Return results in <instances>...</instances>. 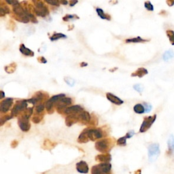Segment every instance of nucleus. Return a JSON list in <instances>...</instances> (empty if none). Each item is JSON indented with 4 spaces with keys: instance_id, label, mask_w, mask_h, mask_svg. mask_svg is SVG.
I'll use <instances>...</instances> for the list:
<instances>
[{
    "instance_id": "obj_50",
    "label": "nucleus",
    "mask_w": 174,
    "mask_h": 174,
    "mask_svg": "<svg viewBox=\"0 0 174 174\" xmlns=\"http://www.w3.org/2000/svg\"><path fill=\"white\" fill-rule=\"evenodd\" d=\"M1 94H2V96H1V99H3L4 97V93L3 92V91L2 90L1 91Z\"/></svg>"
},
{
    "instance_id": "obj_20",
    "label": "nucleus",
    "mask_w": 174,
    "mask_h": 174,
    "mask_svg": "<svg viewBox=\"0 0 174 174\" xmlns=\"http://www.w3.org/2000/svg\"><path fill=\"white\" fill-rule=\"evenodd\" d=\"M79 120L84 123L89 122L90 121V115L88 111H83L79 114Z\"/></svg>"
},
{
    "instance_id": "obj_39",
    "label": "nucleus",
    "mask_w": 174,
    "mask_h": 174,
    "mask_svg": "<svg viewBox=\"0 0 174 174\" xmlns=\"http://www.w3.org/2000/svg\"><path fill=\"white\" fill-rule=\"evenodd\" d=\"M41 120H42V118L38 117V116H35V117L34 118H33L32 121H33V122H34V123L38 124V123H39L41 121Z\"/></svg>"
},
{
    "instance_id": "obj_22",
    "label": "nucleus",
    "mask_w": 174,
    "mask_h": 174,
    "mask_svg": "<svg viewBox=\"0 0 174 174\" xmlns=\"http://www.w3.org/2000/svg\"><path fill=\"white\" fill-rule=\"evenodd\" d=\"M148 40H144L142 39L141 37H137V38H130V39H127L126 40V42L127 43H139V42H148Z\"/></svg>"
},
{
    "instance_id": "obj_24",
    "label": "nucleus",
    "mask_w": 174,
    "mask_h": 174,
    "mask_svg": "<svg viewBox=\"0 0 174 174\" xmlns=\"http://www.w3.org/2000/svg\"><path fill=\"white\" fill-rule=\"evenodd\" d=\"M133 110L137 114H143L145 112V107L143 105L138 103V104H136L134 106Z\"/></svg>"
},
{
    "instance_id": "obj_34",
    "label": "nucleus",
    "mask_w": 174,
    "mask_h": 174,
    "mask_svg": "<svg viewBox=\"0 0 174 174\" xmlns=\"http://www.w3.org/2000/svg\"><path fill=\"white\" fill-rule=\"evenodd\" d=\"M46 2H47L49 4H51L52 6H59L60 2L57 1V0H46Z\"/></svg>"
},
{
    "instance_id": "obj_49",
    "label": "nucleus",
    "mask_w": 174,
    "mask_h": 174,
    "mask_svg": "<svg viewBox=\"0 0 174 174\" xmlns=\"http://www.w3.org/2000/svg\"><path fill=\"white\" fill-rule=\"evenodd\" d=\"M87 65H88V63H84V62H83V63H80V66H81V67H86V66H87Z\"/></svg>"
},
{
    "instance_id": "obj_13",
    "label": "nucleus",
    "mask_w": 174,
    "mask_h": 174,
    "mask_svg": "<svg viewBox=\"0 0 174 174\" xmlns=\"http://www.w3.org/2000/svg\"><path fill=\"white\" fill-rule=\"evenodd\" d=\"M89 169L88 164L84 160H81L76 164V170L80 173H87Z\"/></svg>"
},
{
    "instance_id": "obj_16",
    "label": "nucleus",
    "mask_w": 174,
    "mask_h": 174,
    "mask_svg": "<svg viewBox=\"0 0 174 174\" xmlns=\"http://www.w3.org/2000/svg\"><path fill=\"white\" fill-rule=\"evenodd\" d=\"M106 97L109 101H110L111 103H114L116 105H118V106L122 105L124 103V101L122 100V99H121L119 97H117L116 95L111 94L110 93H107L106 94Z\"/></svg>"
},
{
    "instance_id": "obj_47",
    "label": "nucleus",
    "mask_w": 174,
    "mask_h": 174,
    "mask_svg": "<svg viewBox=\"0 0 174 174\" xmlns=\"http://www.w3.org/2000/svg\"><path fill=\"white\" fill-rule=\"evenodd\" d=\"M134 174H142V170L141 169H138L134 172Z\"/></svg>"
},
{
    "instance_id": "obj_8",
    "label": "nucleus",
    "mask_w": 174,
    "mask_h": 174,
    "mask_svg": "<svg viewBox=\"0 0 174 174\" xmlns=\"http://www.w3.org/2000/svg\"><path fill=\"white\" fill-rule=\"evenodd\" d=\"M64 97H65V95L60 94V95H55V96H53L46 103V109L48 110V112H51L50 111L52 109L55 103H57L59 100H61V99H63Z\"/></svg>"
},
{
    "instance_id": "obj_40",
    "label": "nucleus",
    "mask_w": 174,
    "mask_h": 174,
    "mask_svg": "<svg viewBox=\"0 0 174 174\" xmlns=\"http://www.w3.org/2000/svg\"><path fill=\"white\" fill-rule=\"evenodd\" d=\"M6 2L10 4V5H12V6H14V5H16V4L19 3V2L16 1V0H11V1H10V0H6Z\"/></svg>"
},
{
    "instance_id": "obj_35",
    "label": "nucleus",
    "mask_w": 174,
    "mask_h": 174,
    "mask_svg": "<svg viewBox=\"0 0 174 174\" xmlns=\"http://www.w3.org/2000/svg\"><path fill=\"white\" fill-rule=\"evenodd\" d=\"M12 118V116H4V117H2L1 118V120H0V122H0V125H3V124L4 122H6L7 121H8V120H10Z\"/></svg>"
},
{
    "instance_id": "obj_3",
    "label": "nucleus",
    "mask_w": 174,
    "mask_h": 174,
    "mask_svg": "<svg viewBox=\"0 0 174 174\" xmlns=\"http://www.w3.org/2000/svg\"><path fill=\"white\" fill-rule=\"evenodd\" d=\"M160 155L159 144H152L148 147V158L150 162H154Z\"/></svg>"
},
{
    "instance_id": "obj_45",
    "label": "nucleus",
    "mask_w": 174,
    "mask_h": 174,
    "mask_svg": "<svg viewBox=\"0 0 174 174\" xmlns=\"http://www.w3.org/2000/svg\"><path fill=\"white\" fill-rule=\"evenodd\" d=\"M17 145H18L17 141H14V142L11 144V146L14 148H16V146H17Z\"/></svg>"
},
{
    "instance_id": "obj_46",
    "label": "nucleus",
    "mask_w": 174,
    "mask_h": 174,
    "mask_svg": "<svg viewBox=\"0 0 174 174\" xmlns=\"http://www.w3.org/2000/svg\"><path fill=\"white\" fill-rule=\"evenodd\" d=\"M78 2V1H71L70 2V6H75V4H76Z\"/></svg>"
},
{
    "instance_id": "obj_42",
    "label": "nucleus",
    "mask_w": 174,
    "mask_h": 174,
    "mask_svg": "<svg viewBox=\"0 0 174 174\" xmlns=\"http://www.w3.org/2000/svg\"><path fill=\"white\" fill-rule=\"evenodd\" d=\"M38 61H39L40 63H47L46 59L44 57H39Z\"/></svg>"
},
{
    "instance_id": "obj_15",
    "label": "nucleus",
    "mask_w": 174,
    "mask_h": 174,
    "mask_svg": "<svg viewBox=\"0 0 174 174\" xmlns=\"http://www.w3.org/2000/svg\"><path fill=\"white\" fill-rule=\"evenodd\" d=\"M111 160V156L107 153V154L103 155H98L95 156V160L98 161V162L101 163H110V161Z\"/></svg>"
},
{
    "instance_id": "obj_2",
    "label": "nucleus",
    "mask_w": 174,
    "mask_h": 174,
    "mask_svg": "<svg viewBox=\"0 0 174 174\" xmlns=\"http://www.w3.org/2000/svg\"><path fill=\"white\" fill-rule=\"evenodd\" d=\"M112 142L109 139H104L100 141H98L95 144V148L99 152L102 153L108 152L111 148H112Z\"/></svg>"
},
{
    "instance_id": "obj_48",
    "label": "nucleus",
    "mask_w": 174,
    "mask_h": 174,
    "mask_svg": "<svg viewBox=\"0 0 174 174\" xmlns=\"http://www.w3.org/2000/svg\"><path fill=\"white\" fill-rule=\"evenodd\" d=\"M60 3L63 4V5H67V4L68 3V1H60Z\"/></svg>"
},
{
    "instance_id": "obj_38",
    "label": "nucleus",
    "mask_w": 174,
    "mask_h": 174,
    "mask_svg": "<svg viewBox=\"0 0 174 174\" xmlns=\"http://www.w3.org/2000/svg\"><path fill=\"white\" fill-rule=\"evenodd\" d=\"M6 70V72L8 73H12V72H14V70L16 69V66L14 68H12V65H8L7 66V67L5 68Z\"/></svg>"
},
{
    "instance_id": "obj_7",
    "label": "nucleus",
    "mask_w": 174,
    "mask_h": 174,
    "mask_svg": "<svg viewBox=\"0 0 174 174\" xmlns=\"http://www.w3.org/2000/svg\"><path fill=\"white\" fill-rule=\"evenodd\" d=\"M87 133H88L89 139L91 141L99 139L103 136V132L100 129H87Z\"/></svg>"
},
{
    "instance_id": "obj_33",
    "label": "nucleus",
    "mask_w": 174,
    "mask_h": 174,
    "mask_svg": "<svg viewBox=\"0 0 174 174\" xmlns=\"http://www.w3.org/2000/svg\"><path fill=\"white\" fill-rule=\"evenodd\" d=\"M145 8H146V9L149 11H153L154 10V7H153L152 6V4L150 2H145Z\"/></svg>"
},
{
    "instance_id": "obj_14",
    "label": "nucleus",
    "mask_w": 174,
    "mask_h": 174,
    "mask_svg": "<svg viewBox=\"0 0 174 174\" xmlns=\"http://www.w3.org/2000/svg\"><path fill=\"white\" fill-rule=\"evenodd\" d=\"M79 120V114H71L65 118V124L68 127H71Z\"/></svg>"
},
{
    "instance_id": "obj_21",
    "label": "nucleus",
    "mask_w": 174,
    "mask_h": 174,
    "mask_svg": "<svg viewBox=\"0 0 174 174\" xmlns=\"http://www.w3.org/2000/svg\"><path fill=\"white\" fill-rule=\"evenodd\" d=\"M174 57V52L172 50H168L164 53L163 59L165 61H168Z\"/></svg>"
},
{
    "instance_id": "obj_37",
    "label": "nucleus",
    "mask_w": 174,
    "mask_h": 174,
    "mask_svg": "<svg viewBox=\"0 0 174 174\" xmlns=\"http://www.w3.org/2000/svg\"><path fill=\"white\" fill-rule=\"evenodd\" d=\"M44 107L45 106L44 104H39L38 106L36 107V112L38 114L42 112V111H43L44 110Z\"/></svg>"
},
{
    "instance_id": "obj_10",
    "label": "nucleus",
    "mask_w": 174,
    "mask_h": 174,
    "mask_svg": "<svg viewBox=\"0 0 174 174\" xmlns=\"http://www.w3.org/2000/svg\"><path fill=\"white\" fill-rule=\"evenodd\" d=\"M72 103V99L69 97H64L63 99H61V100H59L57 103V108L58 111H59V110H62L66 109V107H67L68 106H69Z\"/></svg>"
},
{
    "instance_id": "obj_25",
    "label": "nucleus",
    "mask_w": 174,
    "mask_h": 174,
    "mask_svg": "<svg viewBox=\"0 0 174 174\" xmlns=\"http://www.w3.org/2000/svg\"><path fill=\"white\" fill-rule=\"evenodd\" d=\"M67 38V36L63 34H61V33H55V34L50 38V39H51V41H55L61 38Z\"/></svg>"
},
{
    "instance_id": "obj_6",
    "label": "nucleus",
    "mask_w": 174,
    "mask_h": 174,
    "mask_svg": "<svg viewBox=\"0 0 174 174\" xmlns=\"http://www.w3.org/2000/svg\"><path fill=\"white\" fill-rule=\"evenodd\" d=\"M27 100H23L20 101L19 103H16V104L14 106L13 109L12 110V117H15L17 115L20 111H24L27 109Z\"/></svg>"
},
{
    "instance_id": "obj_23",
    "label": "nucleus",
    "mask_w": 174,
    "mask_h": 174,
    "mask_svg": "<svg viewBox=\"0 0 174 174\" xmlns=\"http://www.w3.org/2000/svg\"><path fill=\"white\" fill-rule=\"evenodd\" d=\"M168 148L169 152L172 153L174 151V137L173 135H171L168 139Z\"/></svg>"
},
{
    "instance_id": "obj_26",
    "label": "nucleus",
    "mask_w": 174,
    "mask_h": 174,
    "mask_svg": "<svg viewBox=\"0 0 174 174\" xmlns=\"http://www.w3.org/2000/svg\"><path fill=\"white\" fill-rule=\"evenodd\" d=\"M97 13L99 15V16H100V18L102 19H107V20H110V19L107 17V15L104 12H103V10L101 8H97L96 9Z\"/></svg>"
},
{
    "instance_id": "obj_5",
    "label": "nucleus",
    "mask_w": 174,
    "mask_h": 174,
    "mask_svg": "<svg viewBox=\"0 0 174 174\" xmlns=\"http://www.w3.org/2000/svg\"><path fill=\"white\" fill-rule=\"evenodd\" d=\"M35 3L34 10L36 14L41 16V17H44L49 14V10L48 8L42 2H34Z\"/></svg>"
},
{
    "instance_id": "obj_1",
    "label": "nucleus",
    "mask_w": 174,
    "mask_h": 174,
    "mask_svg": "<svg viewBox=\"0 0 174 174\" xmlns=\"http://www.w3.org/2000/svg\"><path fill=\"white\" fill-rule=\"evenodd\" d=\"M91 174H112L111 165L110 163L95 165L91 169Z\"/></svg>"
},
{
    "instance_id": "obj_17",
    "label": "nucleus",
    "mask_w": 174,
    "mask_h": 174,
    "mask_svg": "<svg viewBox=\"0 0 174 174\" xmlns=\"http://www.w3.org/2000/svg\"><path fill=\"white\" fill-rule=\"evenodd\" d=\"M20 52H21L23 55L25 56L33 57L34 55V52L32 51H31L30 48L25 47V46H24L23 44H22L20 46Z\"/></svg>"
},
{
    "instance_id": "obj_9",
    "label": "nucleus",
    "mask_w": 174,
    "mask_h": 174,
    "mask_svg": "<svg viewBox=\"0 0 174 174\" xmlns=\"http://www.w3.org/2000/svg\"><path fill=\"white\" fill-rule=\"evenodd\" d=\"M18 123L20 129H21L23 131L27 132L30 129L31 125L30 122H29V119L23 117V116L19 119Z\"/></svg>"
},
{
    "instance_id": "obj_36",
    "label": "nucleus",
    "mask_w": 174,
    "mask_h": 174,
    "mask_svg": "<svg viewBox=\"0 0 174 174\" xmlns=\"http://www.w3.org/2000/svg\"><path fill=\"white\" fill-rule=\"evenodd\" d=\"M144 107H145V112H150L152 110V106L150 104H149V103H144Z\"/></svg>"
},
{
    "instance_id": "obj_27",
    "label": "nucleus",
    "mask_w": 174,
    "mask_h": 174,
    "mask_svg": "<svg viewBox=\"0 0 174 174\" xmlns=\"http://www.w3.org/2000/svg\"><path fill=\"white\" fill-rule=\"evenodd\" d=\"M32 114H33V107H29V108H27L24 111V114L23 115V117L29 119L32 115Z\"/></svg>"
},
{
    "instance_id": "obj_29",
    "label": "nucleus",
    "mask_w": 174,
    "mask_h": 174,
    "mask_svg": "<svg viewBox=\"0 0 174 174\" xmlns=\"http://www.w3.org/2000/svg\"><path fill=\"white\" fill-rule=\"evenodd\" d=\"M127 138L126 136H124L122 137V138H119L118 140H117V144L118 145V146H126L127 144Z\"/></svg>"
},
{
    "instance_id": "obj_51",
    "label": "nucleus",
    "mask_w": 174,
    "mask_h": 174,
    "mask_svg": "<svg viewBox=\"0 0 174 174\" xmlns=\"http://www.w3.org/2000/svg\"><path fill=\"white\" fill-rule=\"evenodd\" d=\"M49 144V146H51V145H50V144H51V142H49V144ZM48 145H45V148L48 149Z\"/></svg>"
},
{
    "instance_id": "obj_31",
    "label": "nucleus",
    "mask_w": 174,
    "mask_h": 174,
    "mask_svg": "<svg viewBox=\"0 0 174 174\" xmlns=\"http://www.w3.org/2000/svg\"><path fill=\"white\" fill-rule=\"evenodd\" d=\"M9 13H10V10L7 6L6 7L1 6V8H0V14H1L2 16H3L4 14H9Z\"/></svg>"
},
{
    "instance_id": "obj_18",
    "label": "nucleus",
    "mask_w": 174,
    "mask_h": 174,
    "mask_svg": "<svg viewBox=\"0 0 174 174\" xmlns=\"http://www.w3.org/2000/svg\"><path fill=\"white\" fill-rule=\"evenodd\" d=\"M89 141V137H88V133H87V129H84L83 132L80 135L79 138L78 139V142L82 144V143H86Z\"/></svg>"
},
{
    "instance_id": "obj_32",
    "label": "nucleus",
    "mask_w": 174,
    "mask_h": 174,
    "mask_svg": "<svg viewBox=\"0 0 174 174\" xmlns=\"http://www.w3.org/2000/svg\"><path fill=\"white\" fill-rule=\"evenodd\" d=\"M133 89L136 91H138V93H141L143 91V90H144V86L142 84H135L133 86Z\"/></svg>"
},
{
    "instance_id": "obj_44",
    "label": "nucleus",
    "mask_w": 174,
    "mask_h": 174,
    "mask_svg": "<svg viewBox=\"0 0 174 174\" xmlns=\"http://www.w3.org/2000/svg\"><path fill=\"white\" fill-rule=\"evenodd\" d=\"M166 3H167V5L170 7L174 5V1H171V0H168V1L166 2Z\"/></svg>"
},
{
    "instance_id": "obj_43",
    "label": "nucleus",
    "mask_w": 174,
    "mask_h": 174,
    "mask_svg": "<svg viewBox=\"0 0 174 174\" xmlns=\"http://www.w3.org/2000/svg\"><path fill=\"white\" fill-rule=\"evenodd\" d=\"M74 16H76L75 15H67L66 16H65V17L63 18V20H65V21H68V20L70 19H73Z\"/></svg>"
},
{
    "instance_id": "obj_28",
    "label": "nucleus",
    "mask_w": 174,
    "mask_h": 174,
    "mask_svg": "<svg viewBox=\"0 0 174 174\" xmlns=\"http://www.w3.org/2000/svg\"><path fill=\"white\" fill-rule=\"evenodd\" d=\"M166 33L171 44L172 45H174V31L171 30H167Z\"/></svg>"
},
{
    "instance_id": "obj_41",
    "label": "nucleus",
    "mask_w": 174,
    "mask_h": 174,
    "mask_svg": "<svg viewBox=\"0 0 174 174\" xmlns=\"http://www.w3.org/2000/svg\"><path fill=\"white\" fill-rule=\"evenodd\" d=\"M134 134H135V132L133 131H129L127 133L125 136H126V138L128 139V138H132V137L134 135Z\"/></svg>"
},
{
    "instance_id": "obj_4",
    "label": "nucleus",
    "mask_w": 174,
    "mask_h": 174,
    "mask_svg": "<svg viewBox=\"0 0 174 174\" xmlns=\"http://www.w3.org/2000/svg\"><path fill=\"white\" fill-rule=\"evenodd\" d=\"M156 118V114L151 116V117H145L144 121L142 124V126H141V127H140L139 132L144 133V132L147 131L152 127V124L155 122Z\"/></svg>"
},
{
    "instance_id": "obj_19",
    "label": "nucleus",
    "mask_w": 174,
    "mask_h": 174,
    "mask_svg": "<svg viewBox=\"0 0 174 174\" xmlns=\"http://www.w3.org/2000/svg\"><path fill=\"white\" fill-rule=\"evenodd\" d=\"M148 70L146 69H145L144 68H139L137 71L134 73H133L131 74V76L133 77L134 76H138L139 78H142L143 76H144L145 75H146V74H148Z\"/></svg>"
},
{
    "instance_id": "obj_30",
    "label": "nucleus",
    "mask_w": 174,
    "mask_h": 174,
    "mask_svg": "<svg viewBox=\"0 0 174 174\" xmlns=\"http://www.w3.org/2000/svg\"><path fill=\"white\" fill-rule=\"evenodd\" d=\"M64 80H65L66 83H67L70 86H73L74 84H75V83H76L75 80H73V78H72L66 77V78H65Z\"/></svg>"
},
{
    "instance_id": "obj_11",
    "label": "nucleus",
    "mask_w": 174,
    "mask_h": 174,
    "mask_svg": "<svg viewBox=\"0 0 174 174\" xmlns=\"http://www.w3.org/2000/svg\"><path fill=\"white\" fill-rule=\"evenodd\" d=\"M13 103V99L12 98H7L4 99L3 101L1 102V105H0V111L2 112L6 113L10 110L11 106Z\"/></svg>"
},
{
    "instance_id": "obj_12",
    "label": "nucleus",
    "mask_w": 174,
    "mask_h": 174,
    "mask_svg": "<svg viewBox=\"0 0 174 174\" xmlns=\"http://www.w3.org/2000/svg\"><path fill=\"white\" fill-rule=\"evenodd\" d=\"M83 111V108L80 106H73L69 107H68V108H66L64 111L65 114H80L81 112Z\"/></svg>"
}]
</instances>
